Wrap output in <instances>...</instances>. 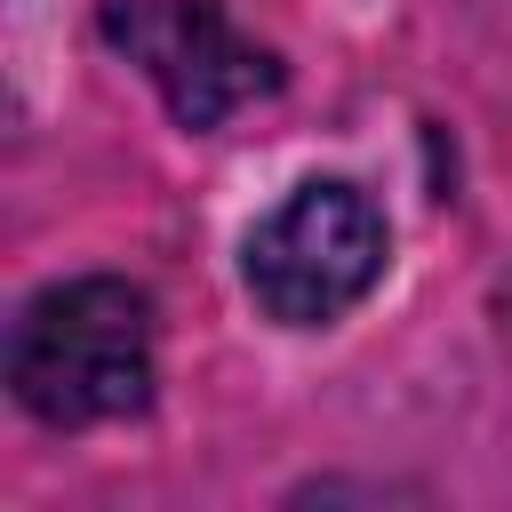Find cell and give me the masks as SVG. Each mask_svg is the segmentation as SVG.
<instances>
[{"label":"cell","mask_w":512,"mask_h":512,"mask_svg":"<svg viewBox=\"0 0 512 512\" xmlns=\"http://www.w3.org/2000/svg\"><path fill=\"white\" fill-rule=\"evenodd\" d=\"M248 296L288 320V328H320L336 312H352L376 272H384V216L368 208V192L352 184H296L240 248Z\"/></svg>","instance_id":"obj_2"},{"label":"cell","mask_w":512,"mask_h":512,"mask_svg":"<svg viewBox=\"0 0 512 512\" xmlns=\"http://www.w3.org/2000/svg\"><path fill=\"white\" fill-rule=\"evenodd\" d=\"M8 392L40 424H104L152 392V304L144 288L88 272L40 288L8 328Z\"/></svg>","instance_id":"obj_1"},{"label":"cell","mask_w":512,"mask_h":512,"mask_svg":"<svg viewBox=\"0 0 512 512\" xmlns=\"http://www.w3.org/2000/svg\"><path fill=\"white\" fill-rule=\"evenodd\" d=\"M112 40L160 80L184 128H216L280 80L272 56L216 0H112Z\"/></svg>","instance_id":"obj_3"}]
</instances>
